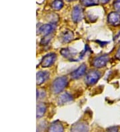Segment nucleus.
Wrapping results in <instances>:
<instances>
[{
	"instance_id": "6ab92c4d",
	"label": "nucleus",
	"mask_w": 120,
	"mask_h": 132,
	"mask_svg": "<svg viewBox=\"0 0 120 132\" xmlns=\"http://www.w3.org/2000/svg\"><path fill=\"white\" fill-rule=\"evenodd\" d=\"M115 57L117 58V60H120V47H119L118 50H117V53H116V55H115Z\"/></svg>"
},
{
	"instance_id": "20e7f679",
	"label": "nucleus",
	"mask_w": 120,
	"mask_h": 132,
	"mask_svg": "<svg viewBox=\"0 0 120 132\" xmlns=\"http://www.w3.org/2000/svg\"><path fill=\"white\" fill-rule=\"evenodd\" d=\"M56 60V55L55 53H50L43 57L41 65L43 68H47L53 65Z\"/></svg>"
},
{
	"instance_id": "dca6fc26",
	"label": "nucleus",
	"mask_w": 120,
	"mask_h": 132,
	"mask_svg": "<svg viewBox=\"0 0 120 132\" xmlns=\"http://www.w3.org/2000/svg\"><path fill=\"white\" fill-rule=\"evenodd\" d=\"M80 2L84 6H92L98 4L97 0H80Z\"/></svg>"
},
{
	"instance_id": "1a4fd4ad",
	"label": "nucleus",
	"mask_w": 120,
	"mask_h": 132,
	"mask_svg": "<svg viewBox=\"0 0 120 132\" xmlns=\"http://www.w3.org/2000/svg\"><path fill=\"white\" fill-rule=\"evenodd\" d=\"M50 77V73L46 71H39L37 73V84L41 85Z\"/></svg>"
},
{
	"instance_id": "9b49d317",
	"label": "nucleus",
	"mask_w": 120,
	"mask_h": 132,
	"mask_svg": "<svg viewBox=\"0 0 120 132\" xmlns=\"http://www.w3.org/2000/svg\"><path fill=\"white\" fill-rule=\"evenodd\" d=\"M72 100L73 99H72V97L70 94H69L68 93H65V94H61L59 97L58 102L59 105H63L67 103V102H71Z\"/></svg>"
},
{
	"instance_id": "a211bd4d",
	"label": "nucleus",
	"mask_w": 120,
	"mask_h": 132,
	"mask_svg": "<svg viewBox=\"0 0 120 132\" xmlns=\"http://www.w3.org/2000/svg\"><path fill=\"white\" fill-rule=\"evenodd\" d=\"M118 131V128L117 127H112L107 129V132H117Z\"/></svg>"
},
{
	"instance_id": "412c9836",
	"label": "nucleus",
	"mask_w": 120,
	"mask_h": 132,
	"mask_svg": "<svg viewBox=\"0 0 120 132\" xmlns=\"http://www.w3.org/2000/svg\"><path fill=\"white\" fill-rule=\"evenodd\" d=\"M67 2H72V1H74V0H67Z\"/></svg>"
},
{
	"instance_id": "9d476101",
	"label": "nucleus",
	"mask_w": 120,
	"mask_h": 132,
	"mask_svg": "<svg viewBox=\"0 0 120 132\" xmlns=\"http://www.w3.org/2000/svg\"><path fill=\"white\" fill-rule=\"evenodd\" d=\"M49 132H63V127L59 121H55L50 126Z\"/></svg>"
},
{
	"instance_id": "aec40b11",
	"label": "nucleus",
	"mask_w": 120,
	"mask_h": 132,
	"mask_svg": "<svg viewBox=\"0 0 120 132\" xmlns=\"http://www.w3.org/2000/svg\"><path fill=\"white\" fill-rule=\"evenodd\" d=\"M109 1H110V0H98V2H100V3H107V2H109Z\"/></svg>"
},
{
	"instance_id": "f3484780",
	"label": "nucleus",
	"mask_w": 120,
	"mask_h": 132,
	"mask_svg": "<svg viewBox=\"0 0 120 132\" xmlns=\"http://www.w3.org/2000/svg\"><path fill=\"white\" fill-rule=\"evenodd\" d=\"M113 5H114V9L117 12H120V0H115Z\"/></svg>"
},
{
	"instance_id": "0eeeda50",
	"label": "nucleus",
	"mask_w": 120,
	"mask_h": 132,
	"mask_svg": "<svg viewBox=\"0 0 120 132\" xmlns=\"http://www.w3.org/2000/svg\"><path fill=\"white\" fill-rule=\"evenodd\" d=\"M87 124L85 122H77L73 125L70 132H87Z\"/></svg>"
},
{
	"instance_id": "ddd939ff",
	"label": "nucleus",
	"mask_w": 120,
	"mask_h": 132,
	"mask_svg": "<svg viewBox=\"0 0 120 132\" xmlns=\"http://www.w3.org/2000/svg\"><path fill=\"white\" fill-rule=\"evenodd\" d=\"M46 111V106L44 103H39L37 105V118H42Z\"/></svg>"
},
{
	"instance_id": "39448f33",
	"label": "nucleus",
	"mask_w": 120,
	"mask_h": 132,
	"mask_svg": "<svg viewBox=\"0 0 120 132\" xmlns=\"http://www.w3.org/2000/svg\"><path fill=\"white\" fill-rule=\"evenodd\" d=\"M71 18L73 21L75 23L80 21L83 18V10L79 5L74 7V10L72 11Z\"/></svg>"
},
{
	"instance_id": "423d86ee",
	"label": "nucleus",
	"mask_w": 120,
	"mask_h": 132,
	"mask_svg": "<svg viewBox=\"0 0 120 132\" xmlns=\"http://www.w3.org/2000/svg\"><path fill=\"white\" fill-rule=\"evenodd\" d=\"M107 21L110 25L117 26L120 25V15L116 12H111L107 17Z\"/></svg>"
},
{
	"instance_id": "6e6552de",
	"label": "nucleus",
	"mask_w": 120,
	"mask_h": 132,
	"mask_svg": "<svg viewBox=\"0 0 120 132\" xmlns=\"http://www.w3.org/2000/svg\"><path fill=\"white\" fill-rule=\"evenodd\" d=\"M85 71H86V66H85V64H82V65H80L75 71H74V72L71 73V77L73 79H79V78H80V77H82L83 75L85 74Z\"/></svg>"
},
{
	"instance_id": "f257e3e1",
	"label": "nucleus",
	"mask_w": 120,
	"mask_h": 132,
	"mask_svg": "<svg viewBox=\"0 0 120 132\" xmlns=\"http://www.w3.org/2000/svg\"><path fill=\"white\" fill-rule=\"evenodd\" d=\"M67 85V79L66 77H59L54 80L52 84V91L54 94H59L63 90Z\"/></svg>"
},
{
	"instance_id": "f8f14e48",
	"label": "nucleus",
	"mask_w": 120,
	"mask_h": 132,
	"mask_svg": "<svg viewBox=\"0 0 120 132\" xmlns=\"http://www.w3.org/2000/svg\"><path fill=\"white\" fill-rule=\"evenodd\" d=\"M52 31H53V28L50 24L43 25L40 28V32H41L42 34L44 35V36H47V35L50 34Z\"/></svg>"
},
{
	"instance_id": "4468645a",
	"label": "nucleus",
	"mask_w": 120,
	"mask_h": 132,
	"mask_svg": "<svg viewBox=\"0 0 120 132\" xmlns=\"http://www.w3.org/2000/svg\"><path fill=\"white\" fill-rule=\"evenodd\" d=\"M73 38H74V34H73L72 31L69 30L66 31V32L64 33L63 35V41L64 42H66V43L71 42L73 39Z\"/></svg>"
},
{
	"instance_id": "f03ea898",
	"label": "nucleus",
	"mask_w": 120,
	"mask_h": 132,
	"mask_svg": "<svg viewBox=\"0 0 120 132\" xmlns=\"http://www.w3.org/2000/svg\"><path fill=\"white\" fill-rule=\"evenodd\" d=\"M100 77V73L97 71H90L87 73L85 78V83L87 85H92L96 84Z\"/></svg>"
},
{
	"instance_id": "2eb2a0df",
	"label": "nucleus",
	"mask_w": 120,
	"mask_h": 132,
	"mask_svg": "<svg viewBox=\"0 0 120 132\" xmlns=\"http://www.w3.org/2000/svg\"><path fill=\"white\" fill-rule=\"evenodd\" d=\"M63 6V2L61 0H54L51 3V7L55 10H60Z\"/></svg>"
},
{
	"instance_id": "7ed1b4c3",
	"label": "nucleus",
	"mask_w": 120,
	"mask_h": 132,
	"mask_svg": "<svg viewBox=\"0 0 120 132\" xmlns=\"http://www.w3.org/2000/svg\"><path fill=\"white\" fill-rule=\"evenodd\" d=\"M109 58L107 55H101V56L95 58L93 61V65L95 68H101L104 67L107 64V63L109 61Z\"/></svg>"
}]
</instances>
